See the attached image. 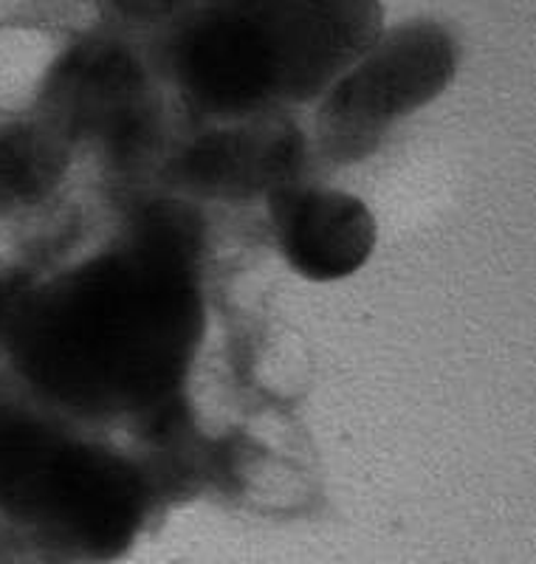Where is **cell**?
I'll use <instances>...</instances> for the list:
<instances>
[{"label":"cell","instance_id":"6da1fadb","mask_svg":"<svg viewBox=\"0 0 536 564\" xmlns=\"http://www.w3.org/2000/svg\"><path fill=\"white\" fill-rule=\"evenodd\" d=\"M199 327L190 257L133 240L29 300L14 350L29 379L63 404L119 412L167 398Z\"/></svg>","mask_w":536,"mask_h":564},{"label":"cell","instance_id":"7a4b0ae2","mask_svg":"<svg viewBox=\"0 0 536 564\" xmlns=\"http://www.w3.org/2000/svg\"><path fill=\"white\" fill-rule=\"evenodd\" d=\"M382 9L353 0H243L184 29L175 70L186 97L221 116L302 102L336 83L378 37Z\"/></svg>","mask_w":536,"mask_h":564},{"label":"cell","instance_id":"3957f363","mask_svg":"<svg viewBox=\"0 0 536 564\" xmlns=\"http://www.w3.org/2000/svg\"><path fill=\"white\" fill-rule=\"evenodd\" d=\"M0 508L85 562H110L139 533L144 486L114 452L0 415Z\"/></svg>","mask_w":536,"mask_h":564},{"label":"cell","instance_id":"277c9868","mask_svg":"<svg viewBox=\"0 0 536 564\" xmlns=\"http://www.w3.org/2000/svg\"><path fill=\"white\" fill-rule=\"evenodd\" d=\"M452 74L454 43L432 23H409L376 37L322 105L328 150L339 161L367 153L389 122L438 97Z\"/></svg>","mask_w":536,"mask_h":564},{"label":"cell","instance_id":"5b68a950","mask_svg":"<svg viewBox=\"0 0 536 564\" xmlns=\"http://www.w3.org/2000/svg\"><path fill=\"white\" fill-rule=\"evenodd\" d=\"M52 102L71 130L103 139L119 153L136 148L153 119L144 70L110 43L79 45L57 65Z\"/></svg>","mask_w":536,"mask_h":564},{"label":"cell","instance_id":"8992f818","mask_svg":"<svg viewBox=\"0 0 536 564\" xmlns=\"http://www.w3.org/2000/svg\"><path fill=\"white\" fill-rule=\"evenodd\" d=\"M268 198L282 254L300 274L322 282L342 280L373 254L376 220L353 195L288 184Z\"/></svg>","mask_w":536,"mask_h":564},{"label":"cell","instance_id":"52a82bcc","mask_svg":"<svg viewBox=\"0 0 536 564\" xmlns=\"http://www.w3.org/2000/svg\"><path fill=\"white\" fill-rule=\"evenodd\" d=\"M302 133L291 122L237 124L192 141L181 161L184 181L212 198H251L277 193L302 167Z\"/></svg>","mask_w":536,"mask_h":564},{"label":"cell","instance_id":"ba28073f","mask_svg":"<svg viewBox=\"0 0 536 564\" xmlns=\"http://www.w3.org/2000/svg\"><path fill=\"white\" fill-rule=\"evenodd\" d=\"M65 170L57 135L37 124H9L0 130V204H34L52 193Z\"/></svg>","mask_w":536,"mask_h":564},{"label":"cell","instance_id":"9c48e42d","mask_svg":"<svg viewBox=\"0 0 536 564\" xmlns=\"http://www.w3.org/2000/svg\"><path fill=\"white\" fill-rule=\"evenodd\" d=\"M12 291H9V285L7 289H3V285H0V319H3V314H7V308H9V302H12Z\"/></svg>","mask_w":536,"mask_h":564}]
</instances>
